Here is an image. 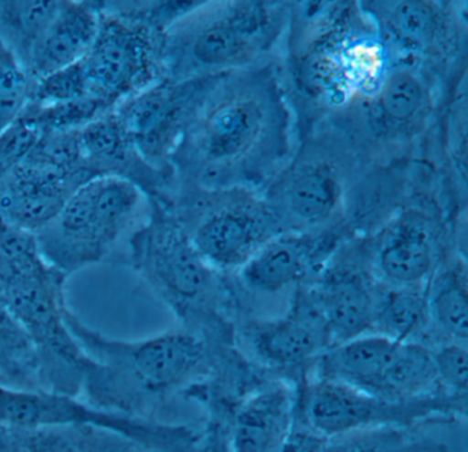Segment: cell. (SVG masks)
Segmentation results:
<instances>
[{
	"instance_id": "cell-21",
	"label": "cell",
	"mask_w": 468,
	"mask_h": 452,
	"mask_svg": "<svg viewBox=\"0 0 468 452\" xmlns=\"http://www.w3.org/2000/svg\"><path fill=\"white\" fill-rule=\"evenodd\" d=\"M81 163L95 177H116L133 184L147 199L165 203L174 180L144 161L117 120L114 110L78 131Z\"/></svg>"
},
{
	"instance_id": "cell-24",
	"label": "cell",
	"mask_w": 468,
	"mask_h": 452,
	"mask_svg": "<svg viewBox=\"0 0 468 452\" xmlns=\"http://www.w3.org/2000/svg\"><path fill=\"white\" fill-rule=\"evenodd\" d=\"M100 13L101 2L61 0L53 24L46 30L27 65L34 81L86 57L100 29Z\"/></svg>"
},
{
	"instance_id": "cell-23",
	"label": "cell",
	"mask_w": 468,
	"mask_h": 452,
	"mask_svg": "<svg viewBox=\"0 0 468 452\" xmlns=\"http://www.w3.org/2000/svg\"><path fill=\"white\" fill-rule=\"evenodd\" d=\"M410 167V161H399L363 170L347 192L342 214L350 237H368L408 202Z\"/></svg>"
},
{
	"instance_id": "cell-33",
	"label": "cell",
	"mask_w": 468,
	"mask_h": 452,
	"mask_svg": "<svg viewBox=\"0 0 468 452\" xmlns=\"http://www.w3.org/2000/svg\"><path fill=\"white\" fill-rule=\"evenodd\" d=\"M441 391L467 396L468 352L464 342H446L430 348Z\"/></svg>"
},
{
	"instance_id": "cell-12",
	"label": "cell",
	"mask_w": 468,
	"mask_h": 452,
	"mask_svg": "<svg viewBox=\"0 0 468 452\" xmlns=\"http://www.w3.org/2000/svg\"><path fill=\"white\" fill-rule=\"evenodd\" d=\"M319 380L334 381L391 400L445 394L438 385L431 350L367 333L331 345L311 370Z\"/></svg>"
},
{
	"instance_id": "cell-20",
	"label": "cell",
	"mask_w": 468,
	"mask_h": 452,
	"mask_svg": "<svg viewBox=\"0 0 468 452\" xmlns=\"http://www.w3.org/2000/svg\"><path fill=\"white\" fill-rule=\"evenodd\" d=\"M90 181L87 175L68 172L31 153L0 177V219L28 232H39Z\"/></svg>"
},
{
	"instance_id": "cell-22",
	"label": "cell",
	"mask_w": 468,
	"mask_h": 452,
	"mask_svg": "<svg viewBox=\"0 0 468 452\" xmlns=\"http://www.w3.org/2000/svg\"><path fill=\"white\" fill-rule=\"evenodd\" d=\"M297 408L295 384L283 380L257 384L229 408L227 452H279Z\"/></svg>"
},
{
	"instance_id": "cell-29",
	"label": "cell",
	"mask_w": 468,
	"mask_h": 452,
	"mask_svg": "<svg viewBox=\"0 0 468 452\" xmlns=\"http://www.w3.org/2000/svg\"><path fill=\"white\" fill-rule=\"evenodd\" d=\"M324 452H449L448 446L420 427H374L334 436Z\"/></svg>"
},
{
	"instance_id": "cell-13",
	"label": "cell",
	"mask_w": 468,
	"mask_h": 452,
	"mask_svg": "<svg viewBox=\"0 0 468 452\" xmlns=\"http://www.w3.org/2000/svg\"><path fill=\"white\" fill-rule=\"evenodd\" d=\"M165 30L101 2L100 29L81 59L89 96L116 107L125 99L165 79Z\"/></svg>"
},
{
	"instance_id": "cell-6",
	"label": "cell",
	"mask_w": 468,
	"mask_h": 452,
	"mask_svg": "<svg viewBox=\"0 0 468 452\" xmlns=\"http://www.w3.org/2000/svg\"><path fill=\"white\" fill-rule=\"evenodd\" d=\"M65 279L37 243L0 252V298L37 348L45 391L76 396L94 362L65 321Z\"/></svg>"
},
{
	"instance_id": "cell-34",
	"label": "cell",
	"mask_w": 468,
	"mask_h": 452,
	"mask_svg": "<svg viewBox=\"0 0 468 452\" xmlns=\"http://www.w3.org/2000/svg\"><path fill=\"white\" fill-rule=\"evenodd\" d=\"M43 136L42 129L24 115L0 131V177L18 166L37 148Z\"/></svg>"
},
{
	"instance_id": "cell-18",
	"label": "cell",
	"mask_w": 468,
	"mask_h": 452,
	"mask_svg": "<svg viewBox=\"0 0 468 452\" xmlns=\"http://www.w3.org/2000/svg\"><path fill=\"white\" fill-rule=\"evenodd\" d=\"M246 334L262 364L275 372L300 374L301 381L333 345L327 325L305 285L294 290L283 315L250 321Z\"/></svg>"
},
{
	"instance_id": "cell-14",
	"label": "cell",
	"mask_w": 468,
	"mask_h": 452,
	"mask_svg": "<svg viewBox=\"0 0 468 452\" xmlns=\"http://www.w3.org/2000/svg\"><path fill=\"white\" fill-rule=\"evenodd\" d=\"M448 222L429 196L408 202L368 237H361L378 281L423 287L451 252Z\"/></svg>"
},
{
	"instance_id": "cell-4",
	"label": "cell",
	"mask_w": 468,
	"mask_h": 452,
	"mask_svg": "<svg viewBox=\"0 0 468 452\" xmlns=\"http://www.w3.org/2000/svg\"><path fill=\"white\" fill-rule=\"evenodd\" d=\"M147 202L149 219L130 238L133 270L182 321L186 331L229 344L227 309L231 298L223 274L205 262L165 205Z\"/></svg>"
},
{
	"instance_id": "cell-27",
	"label": "cell",
	"mask_w": 468,
	"mask_h": 452,
	"mask_svg": "<svg viewBox=\"0 0 468 452\" xmlns=\"http://www.w3.org/2000/svg\"><path fill=\"white\" fill-rule=\"evenodd\" d=\"M371 333L431 348L434 337L427 312L426 285L396 287L379 282Z\"/></svg>"
},
{
	"instance_id": "cell-30",
	"label": "cell",
	"mask_w": 468,
	"mask_h": 452,
	"mask_svg": "<svg viewBox=\"0 0 468 452\" xmlns=\"http://www.w3.org/2000/svg\"><path fill=\"white\" fill-rule=\"evenodd\" d=\"M114 110L100 99L86 96L76 100L50 106H34L28 104L24 110V117L31 120L42 129L43 133H59V131H76L83 128L101 115Z\"/></svg>"
},
{
	"instance_id": "cell-9",
	"label": "cell",
	"mask_w": 468,
	"mask_h": 452,
	"mask_svg": "<svg viewBox=\"0 0 468 452\" xmlns=\"http://www.w3.org/2000/svg\"><path fill=\"white\" fill-rule=\"evenodd\" d=\"M163 205L205 262L220 274L237 273L268 241L283 233L257 189L179 186Z\"/></svg>"
},
{
	"instance_id": "cell-28",
	"label": "cell",
	"mask_w": 468,
	"mask_h": 452,
	"mask_svg": "<svg viewBox=\"0 0 468 452\" xmlns=\"http://www.w3.org/2000/svg\"><path fill=\"white\" fill-rule=\"evenodd\" d=\"M56 0L0 2V38L27 68L35 48L58 13Z\"/></svg>"
},
{
	"instance_id": "cell-8",
	"label": "cell",
	"mask_w": 468,
	"mask_h": 452,
	"mask_svg": "<svg viewBox=\"0 0 468 452\" xmlns=\"http://www.w3.org/2000/svg\"><path fill=\"white\" fill-rule=\"evenodd\" d=\"M366 167L338 131L316 123L261 194L282 232H316L342 224L347 192Z\"/></svg>"
},
{
	"instance_id": "cell-16",
	"label": "cell",
	"mask_w": 468,
	"mask_h": 452,
	"mask_svg": "<svg viewBox=\"0 0 468 452\" xmlns=\"http://www.w3.org/2000/svg\"><path fill=\"white\" fill-rule=\"evenodd\" d=\"M377 277L361 237L342 243L305 288L322 314L334 344L371 333Z\"/></svg>"
},
{
	"instance_id": "cell-19",
	"label": "cell",
	"mask_w": 468,
	"mask_h": 452,
	"mask_svg": "<svg viewBox=\"0 0 468 452\" xmlns=\"http://www.w3.org/2000/svg\"><path fill=\"white\" fill-rule=\"evenodd\" d=\"M344 225L316 232L282 233L237 271L238 284L256 295H276L311 281L331 255L349 240Z\"/></svg>"
},
{
	"instance_id": "cell-2",
	"label": "cell",
	"mask_w": 468,
	"mask_h": 452,
	"mask_svg": "<svg viewBox=\"0 0 468 452\" xmlns=\"http://www.w3.org/2000/svg\"><path fill=\"white\" fill-rule=\"evenodd\" d=\"M65 321L94 362L83 381L87 402L106 410L157 421L161 400L201 383L215 364L210 342L186 329L125 342L92 331L69 309Z\"/></svg>"
},
{
	"instance_id": "cell-1",
	"label": "cell",
	"mask_w": 468,
	"mask_h": 452,
	"mask_svg": "<svg viewBox=\"0 0 468 452\" xmlns=\"http://www.w3.org/2000/svg\"><path fill=\"white\" fill-rule=\"evenodd\" d=\"M294 111L272 60L229 71L175 148L174 188L261 191L294 153ZM172 188V191H174Z\"/></svg>"
},
{
	"instance_id": "cell-32",
	"label": "cell",
	"mask_w": 468,
	"mask_h": 452,
	"mask_svg": "<svg viewBox=\"0 0 468 452\" xmlns=\"http://www.w3.org/2000/svg\"><path fill=\"white\" fill-rule=\"evenodd\" d=\"M89 96L86 70L81 59L68 68L54 71L37 79L32 88L31 101L34 106H50Z\"/></svg>"
},
{
	"instance_id": "cell-17",
	"label": "cell",
	"mask_w": 468,
	"mask_h": 452,
	"mask_svg": "<svg viewBox=\"0 0 468 452\" xmlns=\"http://www.w3.org/2000/svg\"><path fill=\"white\" fill-rule=\"evenodd\" d=\"M397 63L437 71L459 44V19L435 2H361Z\"/></svg>"
},
{
	"instance_id": "cell-26",
	"label": "cell",
	"mask_w": 468,
	"mask_h": 452,
	"mask_svg": "<svg viewBox=\"0 0 468 452\" xmlns=\"http://www.w3.org/2000/svg\"><path fill=\"white\" fill-rule=\"evenodd\" d=\"M0 452H152L94 427L21 430L0 425Z\"/></svg>"
},
{
	"instance_id": "cell-25",
	"label": "cell",
	"mask_w": 468,
	"mask_h": 452,
	"mask_svg": "<svg viewBox=\"0 0 468 452\" xmlns=\"http://www.w3.org/2000/svg\"><path fill=\"white\" fill-rule=\"evenodd\" d=\"M426 298L430 328L434 337L432 347L446 342L467 344V268L459 252H449L430 277Z\"/></svg>"
},
{
	"instance_id": "cell-15",
	"label": "cell",
	"mask_w": 468,
	"mask_h": 452,
	"mask_svg": "<svg viewBox=\"0 0 468 452\" xmlns=\"http://www.w3.org/2000/svg\"><path fill=\"white\" fill-rule=\"evenodd\" d=\"M221 76L165 77L114 107L117 120L144 161L172 180L169 159Z\"/></svg>"
},
{
	"instance_id": "cell-5",
	"label": "cell",
	"mask_w": 468,
	"mask_h": 452,
	"mask_svg": "<svg viewBox=\"0 0 468 452\" xmlns=\"http://www.w3.org/2000/svg\"><path fill=\"white\" fill-rule=\"evenodd\" d=\"M290 19L281 2H198L165 32L166 77L218 76L262 62Z\"/></svg>"
},
{
	"instance_id": "cell-35",
	"label": "cell",
	"mask_w": 468,
	"mask_h": 452,
	"mask_svg": "<svg viewBox=\"0 0 468 452\" xmlns=\"http://www.w3.org/2000/svg\"><path fill=\"white\" fill-rule=\"evenodd\" d=\"M327 440L306 422L298 405L294 424L279 452H324Z\"/></svg>"
},
{
	"instance_id": "cell-7",
	"label": "cell",
	"mask_w": 468,
	"mask_h": 452,
	"mask_svg": "<svg viewBox=\"0 0 468 452\" xmlns=\"http://www.w3.org/2000/svg\"><path fill=\"white\" fill-rule=\"evenodd\" d=\"M435 79L426 66L396 63L374 90L317 123L338 131L367 166L410 161L435 112Z\"/></svg>"
},
{
	"instance_id": "cell-31",
	"label": "cell",
	"mask_w": 468,
	"mask_h": 452,
	"mask_svg": "<svg viewBox=\"0 0 468 452\" xmlns=\"http://www.w3.org/2000/svg\"><path fill=\"white\" fill-rule=\"evenodd\" d=\"M34 79L0 38V131L12 125L31 101Z\"/></svg>"
},
{
	"instance_id": "cell-11",
	"label": "cell",
	"mask_w": 468,
	"mask_h": 452,
	"mask_svg": "<svg viewBox=\"0 0 468 452\" xmlns=\"http://www.w3.org/2000/svg\"><path fill=\"white\" fill-rule=\"evenodd\" d=\"M0 424L21 430L94 427L152 452H202L199 436L190 427L106 410L72 394L42 389L0 385Z\"/></svg>"
},
{
	"instance_id": "cell-10",
	"label": "cell",
	"mask_w": 468,
	"mask_h": 452,
	"mask_svg": "<svg viewBox=\"0 0 468 452\" xmlns=\"http://www.w3.org/2000/svg\"><path fill=\"white\" fill-rule=\"evenodd\" d=\"M298 405L306 422L327 438L374 427H421L467 418V396L435 394L391 400L312 377L298 384Z\"/></svg>"
},
{
	"instance_id": "cell-3",
	"label": "cell",
	"mask_w": 468,
	"mask_h": 452,
	"mask_svg": "<svg viewBox=\"0 0 468 452\" xmlns=\"http://www.w3.org/2000/svg\"><path fill=\"white\" fill-rule=\"evenodd\" d=\"M322 8L292 35L289 70L301 106L323 120L374 90L397 62L360 3Z\"/></svg>"
}]
</instances>
